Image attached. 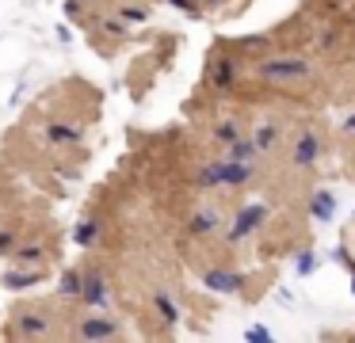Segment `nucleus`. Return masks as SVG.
Segmentation results:
<instances>
[{
  "label": "nucleus",
  "mask_w": 355,
  "mask_h": 343,
  "mask_svg": "<svg viewBox=\"0 0 355 343\" xmlns=\"http://www.w3.org/2000/svg\"><path fill=\"white\" fill-rule=\"evenodd\" d=\"M352 294H355V279H352Z\"/></svg>",
  "instance_id": "11"
},
{
  "label": "nucleus",
  "mask_w": 355,
  "mask_h": 343,
  "mask_svg": "<svg viewBox=\"0 0 355 343\" xmlns=\"http://www.w3.org/2000/svg\"><path fill=\"white\" fill-rule=\"evenodd\" d=\"M321 134H313V130H298L294 134V145H291V164L302 168V172H309V168H317V160H321Z\"/></svg>",
  "instance_id": "3"
},
{
  "label": "nucleus",
  "mask_w": 355,
  "mask_h": 343,
  "mask_svg": "<svg viewBox=\"0 0 355 343\" xmlns=\"http://www.w3.org/2000/svg\"><path fill=\"white\" fill-rule=\"evenodd\" d=\"M340 134H344V137H355V111L347 114L344 122H340Z\"/></svg>",
  "instance_id": "10"
},
{
  "label": "nucleus",
  "mask_w": 355,
  "mask_h": 343,
  "mask_svg": "<svg viewBox=\"0 0 355 343\" xmlns=\"http://www.w3.org/2000/svg\"><path fill=\"white\" fill-rule=\"evenodd\" d=\"M309 213H313L317 221H332V213H336L332 191H313V195H309Z\"/></svg>",
  "instance_id": "7"
},
{
  "label": "nucleus",
  "mask_w": 355,
  "mask_h": 343,
  "mask_svg": "<svg viewBox=\"0 0 355 343\" xmlns=\"http://www.w3.org/2000/svg\"><path fill=\"white\" fill-rule=\"evenodd\" d=\"M241 84V61L233 58L230 50H214L207 61V88L218 91V96H225V91H233Z\"/></svg>",
  "instance_id": "1"
},
{
  "label": "nucleus",
  "mask_w": 355,
  "mask_h": 343,
  "mask_svg": "<svg viewBox=\"0 0 355 343\" xmlns=\"http://www.w3.org/2000/svg\"><path fill=\"white\" fill-rule=\"evenodd\" d=\"M263 218H268V206H260V202H252V206H245V210L233 218V229H230V244H237V240H245V236H252L256 229L263 225Z\"/></svg>",
  "instance_id": "4"
},
{
  "label": "nucleus",
  "mask_w": 355,
  "mask_h": 343,
  "mask_svg": "<svg viewBox=\"0 0 355 343\" xmlns=\"http://www.w3.org/2000/svg\"><path fill=\"white\" fill-rule=\"evenodd\" d=\"M256 76L268 84H283V80H306L313 76V65L306 58H263L256 65Z\"/></svg>",
  "instance_id": "2"
},
{
  "label": "nucleus",
  "mask_w": 355,
  "mask_h": 343,
  "mask_svg": "<svg viewBox=\"0 0 355 343\" xmlns=\"http://www.w3.org/2000/svg\"><path fill=\"white\" fill-rule=\"evenodd\" d=\"M248 137H252L256 152H271L279 145V137H283V126H279V122H263V126L256 130V134H248Z\"/></svg>",
  "instance_id": "6"
},
{
  "label": "nucleus",
  "mask_w": 355,
  "mask_h": 343,
  "mask_svg": "<svg viewBox=\"0 0 355 343\" xmlns=\"http://www.w3.org/2000/svg\"><path fill=\"white\" fill-rule=\"evenodd\" d=\"M210 137H214V141H222V145H233L241 137V122H233V118L218 122V126L210 130Z\"/></svg>",
  "instance_id": "8"
},
{
  "label": "nucleus",
  "mask_w": 355,
  "mask_h": 343,
  "mask_svg": "<svg viewBox=\"0 0 355 343\" xmlns=\"http://www.w3.org/2000/svg\"><path fill=\"white\" fill-rule=\"evenodd\" d=\"M313 252H302V256H298V274H313Z\"/></svg>",
  "instance_id": "9"
},
{
  "label": "nucleus",
  "mask_w": 355,
  "mask_h": 343,
  "mask_svg": "<svg viewBox=\"0 0 355 343\" xmlns=\"http://www.w3.org/2000/svg\"><path fill=\"white\" fill-rule=\"evenodd\" d=\"M207 286H210V290H218V294H237V290L245 286V279H241L237 271L214 267V271H207Z\"/></svg>",
  "instance_id": "5"
}]
</instances>
